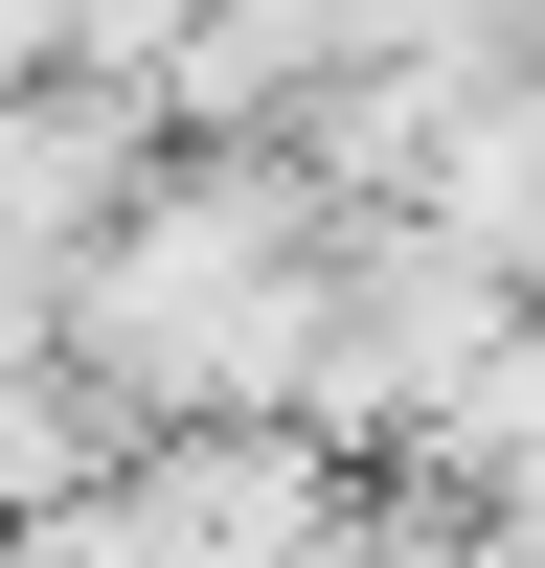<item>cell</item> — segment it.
<instances>
[{
    "label": "cell",
    "instance_id": "3957f363",
    "mask_svg": "<svg viewBox=\"0 0 545 568\" xmlns=\"http://www.w3.org/2000/svg\"><path fill=\"white\" fill-rule=\"evenodd\" d=\"M91 455H114V387H91L69 342H45V364H0V524H45Z\"/></svg>",
    "mask_w": 545,
    "mask_h": 568
},
{
    "label": "cell",
    "instance_id": "277c9868",
    "mask_svg": "<svg viewBox=\"0 0 545 568\" xmlns=\"http://www.w3.org/2000/svg\"><path fill=\"white\" fill-rule=\"evenodd\" d=\"M45 318H69V251H23V227H0V364H45Z\"/></svg>",
    "mask_w": 545,
    "mask_h": 568
},
{
    "label": "cell",
    "instance_id": "7a4b0ae2",
    "mask_svg": "<svg viewBox=\"0 0 545 568\" xmlns=\"http://www.w3.org/2000/svg\"><path fill=\"white\" fill-rule=\"evenodd\" d=\"M160 136L182 114L136 69H0V227H23V251H91V227L160 182Z\"/></svg>",
    "mask_w": 545,
    "mask_h": 568
},
{
    "label": "cell",
    "instance_id": "6da1fadb",
    "mask_svg": "<svg viewBox=\"0 0 545 568\" xmlns=\"http://www.w3.org/2000/svg\"><path fill=\"white\" fill-rule=\"evenodd\" d=\"M318 251H341V182H318L296 136H160V182L69 251V318H45V342L114 387V433H227V409L296 433Z\"/></svg>",
    "mask_w": 545,
    "mask_h": 568
}]
</instances>
